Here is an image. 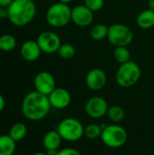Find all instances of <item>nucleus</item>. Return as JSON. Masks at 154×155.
I'll return each instance as SVG.
<instances>
[{"label": "nucleus", "instance_id": "obj_1", "mask_svg": "<svg viewBox=\"0 0 154 155\" xmlns=\"http://www.w3.org/2000/svg\"><path fill=\"white\" fill-rule=\"evenodd\" d=\"M51 108L48 96L35 90L28 93L25 96L21 106L23 115L26 119L34 122L41 121L45 118Z\"/></svg>", "mask_w": 154, "mask_h": 155}, {"label": "nucleus", "instance_id": "obj_2", "mask_svg": "<svg viewBox=\"0 0 154 155\" xmlns=\"http://www.w3.org/2000/svg\"><path fill=\"white\" fill-rule=\"evenodd\" d=\"M36 15L34 0H14L8 6V19L15 26L30 24Z\"/></svg>", "mask_w": 154, "mask_h": 155}, {"label": "nucleus", "instance_id": "obj_3", "mask_svg": "<svg viewBox=\"0 0 154 155\" xmlns=\"http://www.w3.org/2000/svg\"><path fill=\"white\" fill-rule=\"evenodd\" d=\"M141 75L142 71L139 64L133 61H129L120 65L115 74V80L120 86L128 88L136 84Z\"/></svg>", "mask_w": 154, "mask_h": 155}, {"label": "nucleus", "instance_id": "obj_4", "mask_svg": "<svg viewBox=\"0 0 154 155\" xmlns=\"http://www.w3.org/2000/svg\"><path fill=\"white\" fill-rule=\"evenodd\" d=\"M127 139V131L118 124L103 126L101 140L105 146L112 149H117L123 146L126 143Z\"/></svg>", "mask_w": 154, "mask_h": 155}, {"label": "nucleus", "instance_id": "obj_5", "mask_svg": "<svg viewBox=\"0 0 154 155\" xmlns=\"http://www.w3.org/2000/svg\"><path fill=\"white\" fill-rule=\"evenodd\" d=\"M56 131L62 139L66 142H77L84 136V126L76 118L67 117L63 119Z\"/></svg>", "mask_w": 154, "mask_h": 155}, {"label": "nucleus", "instance_id": "obj_6", "mask_svg": "<svg viewBox=\"0 0 154 155\" xmlns=\"http://www.w3.org/2000/svg\"><path fill=\"white\" fill-rule=\"evenodd\" d=\"M45 18L51 26L64 27L72 21V9L68 4L57 2L47 9Z\"/></svg>", "mask_w": 154, "mask_h": 155}, {"label": "nucleus", "instance_id": "obj_7", "mask_svg": "<svg viewBox=\"0 0 154 155\" xmlns=\"http://www.w3.org/2000/svg\"><path fill=\"white\" fill-rule=\"evenodd\" d=\"M133 30L123 24H113L109 26L107 39L116 46H128L133 40Z\"/></svg>", "mask_w": 154, "mask_h": 155}, {"label": "nucleus", "instance_id": "obj_8", "mask_svg": "<svg viewBox=\"0 0 154 155\" xmlns=\"http://www.w3.org/2000/svg\"><path fill=\"white\" fill-rule=\"evenodd\" d=\"M109 104L107 101L101 96H93L87 100L84 105L85 114L93 119H100L107 115Z\"/></svg>", "mask_w": 154, "mask_h": 155}, {"label": "nucleus", "instance_id": "obj_9", "mask_svg": "<svg viewBox=\"0 0 154 155\" xmlns=\"http://www.w3.org/2000/svg\"><path fill=\"white\" fill-rule=\"evenodd\" d=\"M41 51L45 54H54L57 53L60 48L62 42L57 34L52 31H44L41 33L36 39Z\"/></svg>", "mask_w": 154, "mask_h": 155}, {"label": "nucleus", "instance_id": "obj_10", "mask_svg": "<svg viewBox=\"0 0 154 155\" xmlns=\"http://www.w3.org/2000/svg\"><path fill=\"white\" fill-rule=\"evenodd\" d=\"M34 85L35 91L47 96L56 88L54 77L52 74L46 71L39 72L35 75L34 79Z\"/></svg>", "mask_w": 154, "mask_h": 155}, {"label": "nucleus", "instance_id": "obj_11", "mask_svg": "<svg viewBox=\"0 0 154 155\" xmlns=\"http://www.w3.org/2000/svg\"><path fill=\"white\" fill-rule=\"evenodd\" d=\"M93 18V12L84 5H78L72 9V22L80 27L90 25Z\"/></svg>", "mask_w": 154, "mask_h": 155}, {"label": "nucleus", "instance_id": "obj_12", "mask_svg": "<svg viewBox=\"0 0 154 155\" xmlns=\"http://www.w3.org/2000/svg\"><path fill=\"white\" fill-rule=\"evenodd\" d=\"M107 83V75L105 72L100 68L90 70L85 77L86 86L92 91L102 90Z\"/></svg>", "mask_w": 154, "mask_h": 155}, {"label": "nucleus", "instance_id": "obj_13", "mask_svg": "<svg viewBox=\"0 0 154 155\" xmlns=\"http://www.w3.org/2000/svg\"><path fill=\"white\" fill-rule=\"evenodd\" d=\"M48 99L52 108L63 110L69 106L72 97L70 93L64 88H55L49 95Z\"/></svg>", "mask_w": 154, "mask_h": 155}, {"label": "nucleus", "instance_id": "obj_14", "mask_svg": "<svg viewBox=\"0 0 154 155\" xmlns=\"http://www.w3.org/2000/svg\"><path fill=\"white\" fill-rule=\"evenodd\" d=\"M41 48L36 41L27 40L23 43L20 48V54L24 60L27 62H34L41 55Z\"/></svg>", "mask_w": 154, "mask_h": 155}, {"label": "nucleus", "instance_id": "obj_15", "mask_svg": "<svg viewBox=\"0 0 154 155\" xmlns=\"http://www.w3.org/2000/svg\"><path fill=\"white\" fill-rule=\"evenodd\" d=\"M62 141L63 139L56 130L49 131L43 138V146L46 151H58Z\"/></svg>", "mask_w": 154, "mask_h": 155}, {"label": "nucleus", "instance_id": "obj_16", "mask_svg": "<svg viewBox=\"0 0 154 155\" xmlns=\"http://www.w3.org/2000/svg\"><path fill=\"white\" fill-rule=\"evenodd\" d=\"M137 25L143 29H151L154 26V11L152 9L143 10L137 16Z\"/></svg>", "mask_w": 154, "mask_h": 155}, {"label": "nucleus", "instance_id": "obj_17", "mask_svg": "<svg viewBox=\"0 0 154 155\" xmlns=\"http://www.w3.org/2000/svg\"><path fill=\"white\" fill-rule=\"evenodd\" d=\"M16 148V142L8 134L0 135V155H14Z\"/></svg>", "mask_w": 154, "mask_h": 155}, {"label": "nucleus", "instance_id": "obj_18", "mask_svg": "<svg viewBox=\"0 0 154 155\" xmlns=\"http://www.w3.org/2000/svg\"><path fill=\"white\" fill-rule=\"evenodd\" d=\"M27 134V127L23 123H16L9 130L8 135L15 140V142H19L23 140Z\"/></svg>", "mask_w": 154, "mask_h": 155}, {"label": "nucleus", "instance_id": "obj_19", "mask_svg": "<svg viewBox=\"0 0 154 155\" xmlns=\"http://www.w3.org/2000/svg\"><path fill=\"white\" fill-rule=\"evenodd\" d=\"M107 116L113 124H118L125 118V111L120 105H112L109 106Z\"/></svg>", "mask_w": 154, "mask_h": 155}, {"label": "nucleus", "instance_id": "obj_20", "mask_svg": "<svg viewBox=\"0 0 154 155\" xmlns=\"http://www.w3.org/2000/svg\"><path fill=\"white\" fill-rule=\"evenodd\" d=\"M108 31H109V26L103 24H97L92 27L90 31V35L93 40L101 41L107 38Z\"/></svg>", "mask_w": 154, "mask_h": 155}, {"label": "nucleus", "instance_id": "obj_21", "mask_svg": "<svg viewBox=\"0 0 154 155\" xmlns=\"http://www.w3.org/2000/svg\"><path fill=\"white\" fill-rule=\"evenodd\" d=\"M16 46V39L14 35L5 34L0 35V50L4 52H10Z\"/></svg>", "mask_w": 154, "mask_h": 155}, {"label": "nucleus", "instance_id": "obj_22", "mask_svg": "<svg viewBox=\"0 0 154 155\" xmlns=\"http://www.w3.org/2000/svg\"><path fill=\"white\" fill-rule=\"evenodd\" d=\"M103 126L98 124H90L84 126V136L90 140L101 138Z\"/></svg>", "mask_w": 154, "mask_h": 155}, {"label": "nucleus", "instance_id": "obj_23", "mask_svg": "<svg viewBox=\"0 0 154 155\" xmlns=\"http://www.w3.org/2000/svg\"><path fill=\"white\" fill-rule=\"evenodd\" d=\"M113 57L120 64L131 61V53L127 46H116L113 52Z\"/></svg>", "mask_w": 154, "mask_h": 155}, {"label": "nucleus", "instance_id": "obj_24", "mask_svg": "<svg viewBox=\"0 0 154 155\" xmlns=\"http://www.w3.org/2000/svg\"><path fill=\"white\" fill-rule=\"evenodd\" d=\"M58 55L64 60H69L73 58L75 54V48L71 44H62L57 51Z\"/></svg>", "mask_w": 154, "mask_h": 155}, {"label": "nucleus", "instance_id": "obj_25", "mask_svg": "<svg viewBox=\"0 0 154 155\" xmlns=\"http://www.w3.org/2000/svg\"><path fill=\"white\" fill-rule=\"evenodd\" d=\"M84 5L93 12H97L103 7L104 0H84Z\"/></svg>", "mask_w": 154, "mask_h": 155}, {"label": "nucleus", "instance_id": "obj_26", "mask_svg": "<svg viewBox=\"0 0 154 155\" xmlns=\"http://www.w3.org/2000/svg\"><path fill=\"white\" fill-rule=\"evenodd\" d=\"M56 155H83L78 150L74 149V148H64L62 150H58Z\"/></svg>", "mask_w": 154, "mask_h": 155}, {"label": "nucleus", "instance_id": "obj_27", "mask_svg": "<svg viewBox=\"0 0 154 155\" xmlns=\"http://www.w3.org/2000/svg\"><path fill=\"white\" fill-rule=\"evenodd\" d=\"M0 18H8V7L0 6Z\"/></svg>", "mask_w": 154, "mask_h": 155}, {"label": "nucleus", "instance_id": "obj_28", "mask_svg": "<svg viewBox=\"0 0 154 155\" xmlns=\"http://www.w3.org/2000/svg\"><path fill=\"white\" fill-rule=\"evenodd\" d=\"M14 0H0V6L8 7Z\"/></svg>", "mask_w": 154, "mask_h": 155}, {"label": "nucleus", "instance_id": "obj_29", "mask_svg": "<svg viewBox=\"0 0 154 155\" xmlns=\"http://www.w3.org/2000/svg\"><path fill=\"white\" fill-rule=\"evenodd\" d=\"M5 100L4 96L0 94V113L5 109Z\"/></svg>", "mask_w": 154, "mask_h": 155}, {"label": "nucleus", "instance_id": "obj_30", "mask_svg": "<svg viewBox=\"0 0 154 155\" xmlns=\"http://www.w3.org/2000/svg\"><path fill=\"white\" fill-rule=\"evenodd\" d=\"M148 6H149V9H152L154 11V0H149Z\"/></svg>", "mask_w": 154, "mask_h": 155}, {"label": "nucleus", "instance_id": "obj_31", "mask_svg": "<svg viewBox=\"0 0 154 155\" xmlns=\"http://www.w3.org/2000/svg\"><path fill=\"white\" fill-rule=\"evenodd\" d=\"M58 2L64 3V4H69L70 2H72V0H58Z\"/></svg>", "mask_w": 154, "mask_h": 155}, {"label": "nucleus", "instance_id": "obj_32", "mask_svg": "<svg viewBox=\"0 0 154 155\" xmlns=\"http://www.w3.org/2000/svg\"><path fill=\"white\" fill-rule=\"evenodd\" d=\"M32 155H48V154H47V153H41V152H39V153H33Z\"/></svg>", "mask_w": 154, "mask_h": 155}]
</instances>
